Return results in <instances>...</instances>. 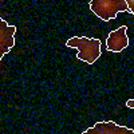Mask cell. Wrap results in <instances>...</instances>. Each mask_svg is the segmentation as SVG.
Here are the masks:
<instances>
[{
	"instance_id": "1",
	"label": "cell",
	"mask_w": 134,
	"mask_h": 134,
	"mask_svg": "<svg viewBox=\"0 0 134 134\" xmlns=\"http://www.w3.org/2000/svg\"><path fill=\"white\" fill-rule=\"evenodd\" d=\"M67 47L76 48V58L88 64H93L100 57V40L87 36H72L67 40Z\"/></svg>"
},
{
	"instance_id": "2",
	"label": "cell",
	"mask_w": 134,
	"mask_h": 134,
	"mask_svg": "<svg viewBox=\"0 0 134 134\" xmlns=\"http://www.w3.org/2000/svg\"><path fill=\"white\" fill-rule=\"evenodd\" d=\"M88 5L93 14L103 21L115 19L119 12H129L126 0H91Z\"/></svg>"
},
{
	"instance_id": "3",
	"label": "cell",
	"mask_w": 134,
	"mask_h": 134,
	"mask_svg": "<svg viewBox=\"0 0 134 134\" xmlns=\"http://www.w3.org/2000/svg\"><path fill=\"white\" fill-rule=\"evenodd\" d=\"M16 26H9L7 21L0 18V58L8 54L15 46Z\"/></svg>"
},
{
	"instance_id": "4",
	"label": "cell",
	"mask_w": 134,
	"mask_h": 134,
	"mask_svg": "<svg viewBox=\"0 0 134 134\" xmlns=\"http://www.w3.org/2000/svg\"><path fill=\"white\" fill-rule=\"evenodd\" d=\"M127 27L122 26L118 30L109 34L106 39V50L110 52H121L129 46V36H127Z\"/></svg>"
},
{
	"instance_id": "5",
	"label": "cell",
	"mask_w": 134,
	"mask_h": 134,
	"mask_svg": "<svg viewBox=\"0 0 134 134\" xmlns=\"http://www.w3.org/2000/svg\"><path fill=\"white\" fill-rule=\"evenodd\" d=\"M83 134H134V129L119 126L113 121L97 122L93 127H88Z\"/></svg>"
},
{
	"instance_id": "6",
	"label": "cell",
	"mask_w": 134,
	"mask_h": 134,
	"mask_svg": "<svg viewBox=\"0 0 134 134\" xmlns=\"http://www.w3.org/2000/svg\"><path fill=\"white\" fill-rule=\"evenodd\" d=\"M126 4L129 7V12L134 15V0H126Z\"/></svg>"
},
{
	"instance_id": "7",
	"label": "cell",
	"mask_w": 134,
	"mask_h": 134,
	"mask_svg": "<svg viewBox=\"0 0 134 134\" xmlns=\"http://www.w3.org/2000/svg\"><path fill=\"white\" fill-rule=\"evenodd\" d=\"M126 107L134 109V99H127V100H126Z\"/></svg>"
}]
</instances>
